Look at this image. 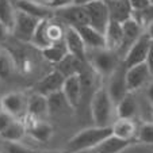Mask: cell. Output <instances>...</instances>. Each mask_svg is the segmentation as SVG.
<instances>
[{
    "mask_svg": "<svg viewBox=\"0 0 153 153\" xmlns=\"http://www.w3.org/2000/svg\"><path fill=\"white\" fill-rule=\"evenodd\" d=\"M113 136L111 126L107 127H88L79 133H76L69 141L67 142V152L68 153H79L83 150L94 149L100 145L106 138Z\"/></svg>",
    "mask_w": 153,
    "mask_h": 153,
    "instance_id": "6da1fadb",
    "label": "cell"
},
{
    "mask_svg": "<svg viewBox=\"0 0 153 153\" xmlns=\"http://www.w3.org/2000/svg\"><path fill=\"white\" fill-rule=\"evenodd\" d=\"M114 108H115V104L113 103L107 90L106 88H98L94 92L92 99H91V114H92L95 126H111Z\"/></svg>",
    "mask_w": 153,
    "mask_h": 153,
    "instance_id": "7a4b0ae2",
    "label": "cell"
},
{
    "mask_svg": "<svg viewBox=\"0 0 153 153\" xmlns=\"http://www.w3.org/2000/svg\"><path fill=\"white\" fill-rule=\"evenodd\" d=\"M84 8L87 12L88 26L104 34L107 26L110 23V12H108L106 0H98V1L87 3L84 4Z\"/></svg>",
    "mask_w": 153,
    "mask_h": 153,
    "instance_id": "3957f363",
    "label": "cell"
},
{
    "mask_svg": "<svg viewBox=\"0 0 153 153\" xmlns=\"http://www.w3.org/2000/svg\"><path fill=\"white\" fill-rule=\"evenodd\" d=\"M94 52L95 53L91 57V68L100 75L111 76L119 65L117 53L107 49L94 50Z\"/></svg>",
    "mask_w": 153,
    "mask_h": 153,
    "instance_id": "277c9868",
    "label": "cell"
},
{
    "mask_svg": "<svg viewBox=\"0 0 153 153\" xmlns=\"http://www.w3.org/2000/svg\"><path fill=\"white\" fill-rule=\"evenodd\" d=\"M150 38L148 37L146 33L141 35L136 42L126 50V54L123 58V67L126 68H131L134 65H138V64H144L148 56V50L150 46Z\"/></svg>",
    "mask_w": 153,
    "mask_h": 153,
    "instance_id": "5b68a950",
    "label": "cell"
},
{
    "mask_svg": "<svg viewBox=\"0 0 153 153\" xmlns=\"http://www.w3.org/2000/svg\"><path fill=\"white\" fill-rule=\"evenodd\" d=\"M64 23H67L68 27H77L83 25H88L87 12L84 6L80 4H72V6L64 7V8L54 10V18Z\"/></svg>",
    "mask_w": 153,
    "mask_h": 153,
    "instance_id": "8992f818",
    "label": "cell"
},
{
    "mask_svg": "<svg viewBox=\"0 0 153 153\" xmlns=\"http://www.w3.org/2000/svg\"><path fill=\"white\" fill-rule=\"evenodd\" d=\"M38 22H39L38 19L16 10V12H15V23L11 33L15 35L16 39L23 41V42H30L35 29H37Z\"/></svg>",
    "mask_w": 153,
    "mask_h": 153,
    "instance_id": "52a82bcc",
    "label": "cell"
},
{
    "mask_svg": "<svg viewBox=\"0 0 153 153\" xmlns=\"http://www.w3.org/2000/svg\"><path fill=\"white\" fill-rule=\"evenodd\" d=\"M15 8L38 20H50L54 18V10L49 4L38 3L35 0H16Z\"/></svg>",
    "mask_w": 153,
    "mask_h": 153,
    "instance_id": "ba28073f",
    "label": "cell"
},
{
    "mask_svg": "<svg viewBox=\"0 0 153 153\" xmlns=\"http://www.w3.org/2000/svg\"><path fill=\"white\" fill-rule=\"evenodd\" d=\"M125 72H126V68L123 67V64L118 65V68L110 76V83H108V87L106 88L115 106L129 94V90H127L126 85V79H125Z\"/></svg>",
    "mask_w": 153,
    "mask_h": 153,
    "instance_id": "9c48e42d",
    "label": "cell"
},
{
    "mask_svg": "<svg viewBox=\"0 0 153 153\" xmlns=\"http://www.w3.org/2000/svg\"><path fill=\"white\" fill-rule=\"evenodd\" d=\"M64 42L68 49V53L73 57H76L83 64H88V52L81 39L80 34L75 27H67L65 34H64Z\"/></svg>",
    "mask_w": 153,
    "mask_h": 153,
    "instance_id": "30bf717a",
    "label": "cell"
},
{
    "mask_svg": "<svg viewBox=\"0 0 153 153\" xmlns=\"http://www.w3.org/2000/svg\"><path fill=\"white\" fill-rule=\"evenodd\" d=\"M1 106L3 111L19 119L27 113V96L22 92H8L1 96Z\"/></svg>",
    "mask_w": 153,
    "mask_h": 153,
    "instance_id": "8fae6325",
    "label": "cell"
},
{
    "mask_svg": "<svg viewBox=\"0 0 153 153\" xmlns=\"http://www.w3.org/2000/svg\"><path fill=\"white\" fill-rule=\"evenodd\" d=\"M149 68L146 67V64H138L131 68H127L125 72V79H126V85L129 92H134V91L140 90L150 77Z\"/></svg>",
    "mask_w": 153,
    "mask_h": 153,
    "instance_id": "7c38bea8",
    "label": "cell"
},
{
    "mask_svg": "<svg viewBox=\"0 0 153 153\" xmlns=\"http://www.w3.org/2000/svg\"><path fill=\"white\" fill-rule=\"evenodd\" d=\"M65 80V76L62 73H60L57 69L52 71L50 73H48L46 76H43L34 87V92L41 94V95L49 96L50 94H54L57 91L62 90V84Z\"/></svg>",
    "mask_w": 153,
    "mask_h": 153,
    "instance_id": "4fadbf2b",
    "label": "cell"
},
{
    "mask_svg": "<svg viewBox=\"0 0 153 153\" xmlns=\"http://www.w3.org/2000/svg\"><path fill=\"white\" fill-rule=\"evenodd\" d=\"M49 115V106H48V98L41 94H31L27 98V113L26 117H29L33 121H43V118Z\"/></svg>",
    "mask_w": 153,
    "mask_h": 153,
    "instance_id": "5bb4252c",
    "label": "cell"
},
{
    "mask_svg": "<svg viewBox=\"0 0 153 153\" xmlns=\"http://www.w3.org/2000/svg\"><path fill=\"white\" fill-rule=\"evenodd\" d=\"M62 94L67 98L69 106L72 110L77 108L81 102V95H83V88H81V80L79 75H72L65 77L62 84Z\"/></svg>",
    "mask_w": 153,
    "mask_h": 153,
    "instance_id": "9a60e30c",
    "label": "cell"
},
{
    "mask_svg": "<svg viewBox=\"0 0 153 153\" xmlns=\"http://www.w3.org/2000/svg\"><path fill=\"white\" fill-rule=\"evenodd\" d=\"M75 29L77 30V33L80 34L87 50L88 49H91V50L106 49V38H104L103 33L92 29V27L88 26V25L77 26V27H75Z\"/></svg>",
    "mask_w": 153,
    "mask_h": 153,
    "instance_id": "2e32d148",
    "label": "cell"
},
{
    "mask_svg": "<svg viewBox=\"0 0 153 153\" xmlns=\"http://www.w3.org/2000/svg\"><path fill=\"white\" fill-rule=\"evenodd\" d=\"M110 12V20L123 23L133 16V8L129 0H106Z\"/></svg>",
    "mask_w": 153,
    "mask_h": 153,
    "instance_id": "e0dca14e",
    "label": "cell"
},
{
    "mask_svg": "<svg viewBox=\"0 0 153 153\" xmlns=\"http://www.w3.org/2000/svg\"><path fill=\"white\" fill-rule=\"evenodd\" d=\"M104 38H106V49L111 52L122 49L123 45V30H122V23L110 20V23L104 31Z\"/></svg>",
    "mask_w": 153,
    "mask_h": 153,
    "instance_id": "ac0fdd59",
    "label": "cell"
},
{
    "mask_svg": "<svg viewBox=\"0 0 153 153\" xmlns=\"http://www.w3.org/2000/svg\"><path fill=\"white\" fill-rule=\"evenodd\" d=\"M111 131H113V136L118 138L133 142V140L137 138L138 129L133 119H117L111 125Z\"/></svg>",
    "mask_w": 153,
    "mask_h": 153,
    "instance_id": "d6986e66",
    "label": "cell"
},
{
    "mask_svg": "<svg viewBox=\"0 0 153 153\" xmlns=\"http://www.w3.org/2000/svg\"><path fill=\"white\" fill-rule=\"evenodd\" d=\"M27 134L38 142H48L53 136V127L45 121H33L30 125H26Z\"/></svg>",
    "mask_w": 153,
    "mask_h": 153,
    "instance_id": "ffe728a7",
    "label": "cell"
},
{
    "mask_svg": "<svg viewBox=\"0 0 153 153\" xmlns=\"http://www.w3.org/2000/svg\"><path fill=\"white\" fill-rule=\"evenodd\" d=\"M142 29H144V27H142L133 16L130 18V19H127L126 22H123V23H122V30H123V45H122V48L126 46L127 49H129V48L144 34Z\"/></svg>",
    "mask_w": 153,
    "mask_h": 153,
    "instance_id": "44dd1931",
    "label": "cell"
},
{
    "mask_svg": "<svg viewBox=\"0 0 153 153\" xmlns=\"http://www.w3.org/2000/svg\"><path fill=\"white\" fill-rule=\"evenodd\" d=\"M118 119H133L138 113V104L133 94L129 92L118 104L115 106Z\"/></svg>",
    "mask_w": 153,
    "mask_h": 153,
    "instance_id": "7402d4cb",
    "label": "cell"
},
{
    "mask_svg": "<svg viewBox=\"0 0 153 153\" xmlns=\"http://www.w3.org/2000/svg\"><path fill=\"white\" fill-rule=\"evenodd\" d=\"M41 54H42V57L46 61L57 65V64L61 62L69 53H68L65 42H64V39H62V41L52 43V45H49V46L45 48V49H42L41 50Z\"/></svg>",
    "mask_w": 153,
    "mask_h": 153,
    "instance_id": "603a6c76",
    "label": "cell"
},
{
    "mask_svg": "<svg viewBox=\"0 0 153 153\" xmlns=\"http://www.w3.org/2000/svg\"><path fill=\"white\" fill-rule=\"evenodd\" d=\"M133 144L131 141H125L121 140L115 136H110L108 138H106L100 145L95 148L96 152H102V153H121L125 149L130 146Z\"/></svg>",
    "mask_w": 153,
    "mask_h": 153,
    "instance_id": "cb8c5ba5",
    "label": "cell"
},
{
    "mask_svg": "<svg viewBox=\"0 0 153 153\" xmlns=\"http://www.w3.org/2000/svg\"><path fill=\"white\" fill-rule=\"evenodd\" d=\"M26 134H27L26 125L22 121H19V119H15L6 130H3L0 133V136L7 142H20V140L23 138Z\"/></svg>",
    "mask_w": 153,
    "mask_h": 153,
    "instance_id": "d4e9b609",
    "label": "cell"
},
{
    "mask_svg": "<svg viewBox=\"0 0 153 153\" xmlns=\"http://www.w3.org/2000/svg\"><path fill=\"white\" fill-rule=\"evenodd\" d=\"M84 65H87V64H83L76 57L68 54L61 62L57 64V71L60 73H62L65 77H68V76H72V75H79Z\"/></svg>",
    "mask_w": 153,
    "mask_h": 153,
    "instance_id": "484cf974",
    "label": "cell"
},
{
    "mask_svg": "<svg viewBox=\"0 0 153 153\" xmlns=\"http://www.w3.org/2000/svg\"><path fill=\"white\" fill-rule=\"evenodd\" d=\"M48 23H49V20H39L37 25V29H35L34 34H33L31 41H30V43H33L39 50L52 45L49 37H48Z\"/></svg>",
    "mask_w": 153,
    "mask_h": 153,
    "instance_id": "4316f807",
    "label": "cell"
},
{
    "mask_svg": "<svg viewBox=\"0 0 153 153\" xmlns=\"http://www.w3.org/2000/svg\"><path fill=\"white\" fill-rule=\"evenodd\" d=\"M15 12L16 8H14L11 0H0V23L10 33L12 31L15 23Z\"/></svg>",
    "mask_w": 153,
    "mask_h": 153,
    "instance_id": "83f0119b",
    "label": "cell"
},
{
    "mask_svg": "<svg viewBox=\"0 0 153 153\" xmlns=\"http://www.w3.org/2000/svg\"><path fill=\"white\" fill-rule=\"evenodd\" d=\"M48 98V106H49V114H60L67 111L68 108H72L68 103L67 98L64 96L62 91H57L54 94H50Z\"/></svg>",
    "mask_w": 153,
    "mask_h": 153,
    "instance_id": "f1b7e54d",
    "label": "cell"
},
{
    "mask_svg": "<svg viewBox=\"0 0 153 153\" xmlns=\"http://www.w3.org/2000/svg\"><path fill=\"white\" fill-rule=\"evenodd\" d=\"M64 34H65V30L62 29V26L58 22H54L53 19H50L49 23H48V37H49L50 42L54 43L58 42V41H62Z\"/></svg>",
    "mask_w": 153,
    "mask_h": 153,
    "instance_id": "f546056e",
    "label": "cell"
},
{
    "mask_svg": "<svg viewBox=\"0 0 153 153\" xmlns=\"http://www.w3.org/2000/svg\"><path fill=\"white\" fill-rule=\"evenodd\" d=\"M133 18L142 27H148L153 22V6L150 4V6H148L144 10L133 11Z\"/></svg>",
    "mask_w": 153,
    "mask_h": 153,
    "instance_id": "4dcf8cb0",
    "label": "cell"
},
{
    "mask_svg": "<svg viewBox=\"0 0 153 153\" xmlns=\"http://www.w3.org/2000/svg\"><path fill=\"white\" fill-rule=\"evenodd\" d=\"M137 140L142 144L153 145V122L144 123L140 127L138 133H137Z\"/></svg>",
    "mask_w": 153,
    "mask_h": 153,
    "instance_id": "1f68e13d",
    "label": "cell"
},
{
    "mask_svg": "<svg viewBox=\"0 0 153 153\" xmlns=\"http://www.w3.org/2000/svg\"><path fill=\"white\" fill-rule=\"evenodd\" d=\"M12 61L6 53H0V80H7L12 75Z\"/></svg>",
    "mask_w": 153,
    "mask_h": 153,
    "instance_id": "d6a6232c",
    "label": "cell"
},
{
    "mask_svg": "<svg viewBox=\"0 0 153 153\" xmlns=\"http://www.w3.org/2000/svg\"><path fill=\"white\" fill-rule=\"evenodd\" d=\"M6 153H35V150L25 146L20 142H7Z\"/></svg>",
    "mask_w": 153,
    "mask_h": 153,
    "instance_id": "836d02e7",
    "label": "cell"
},
{
    "mask_svg": "<svg viewBox=\"0 0 153 153\" xmlns=\"http://www.w3.org/2000/svg\"><path fill=\"white\" fill-rule=\"evenodd\" d=\"M14 121H15V118L12 115H10L6 111H1V113H0V133H1L3 130H6Z\"/></svg>",
    "mask_w": 153,
    "mask_h": 153,
    "instance_id": "e575fe53",
    "label": "cell"
},
{
    "mask_svg": "<svg viewBox=\"0 0 153 153\" xmlns=\"http://www.w3.org/2000/svg\"><path fill=\"white\" fill-rule=\"evenodd\" d=\"M130 6L133 8V11H140V10L146 8L148 6H150L149 0H129Z\"/></svg>",
    "mask_w": 153,
    "mask_h": 153,
    "instance_id": "d590c367",
    "label": "cell"
},
{
    "mask_svg": "<svg viewBox=\"0 0 153 153\" xmlns=\"http://www.w3.org/2000/svg\"><path fill=\"white\" fill-rule=\"evenodd\" d=\"M72 4H75V0H53L49 6L53 10H57V8H64V7L72 6Z\"/></svg>",
    "mask_w": 153,
    "mask_h": 153,
    "instance_id": "8d00e7d4",
    "label": "cell"
},
{
    "mask_svg": "<svg viewBox=\"0 0 153 153\" xmlns=\"http://www.w3.org/2000/svg\"><path fill=\"white\" fill-rule=\"evenodd\" d=\"M145 64H146V67L149 68L150 75H153V41L150 42V46H149V50H148V56H146V60H145Z\"/></svg>",
    "mask_w": 153,
    "mask_h": 153,
    "instance_id": "74e56055",
    "label": "cell"
},
{
    "mask_svg": "<svg viewBox=\"0 0 153 153\" xmlns=\"http://www.w3.org/2000/svg\"><path fill=\"white\" fill-rule=\"evenodd\" d=\"M146 95H148V99H149V102L153 104V83L149 85V88H148V92H146Z\"/></svg>",
    "mask_w": 153,
    "mask_h": 153,
    "instance_id": "f35d334b",
    "label": "cell"
},
{
    "mask_svg": "<svg viewBox=\"0 0 153 153\" xmlns=\"http://www.w3.org/2000/svg\"><path fill=\"white\" fill-rule=\"evenodd\" d=\"M7 33H10V31L6 29V27L3 26V25L0 23V41H1L4 37H6V35H7Z\"/></svg>",
    "mask_w": 153,
    "mask_h": 153,
    "instance_id": "ab89813d",
    "label": "cell"
},
{
    "mask_svg": "<svg viewBox=\"0 0 153 153\" xmlns=\"http://www.w3.org/2000/svg\"><path fill=\"white\" fill-rule=\"evenodd\" d=\"M146 34H148V37L150 38V41H153V22L146 27Z\"/></svg>",
    "mask_w": 153,
    "mask_h": 153,
    "instance_id": "60d3db41",
    "label": "cell"
},
{
    "mask_svg": "<svg viewBox=\"0 0 153 153\" xmlns=\"http://www.w3.org/2000/svg\"><path fill=\"white\" fill-rule=\"evenodd\" d=\"M91 1H98V0H75V4L84 6V4H87V3H91Z\"/></svg>",
    "mask_w": 153,
    "mask_h": 153,
    "instance_id": "b9f144b4",
    "label": "cell"
},
{
    "mask_svg": "<svg viewBox=\"0 0 153 153\" xmlns=\"http://www.w3.org/2000/svg\"><path fill=\"white\" fill-rule=\"evenodd\" d=\"M35 153H62L60 150H42V152H35Z\"/></svg>",
    "mask_w": 153,
    "mask_h": 153,
    "instance_id": "7bdbcfd3",
    "label": "cell"
},
{
    "mask_svg": "<svg viewBox=\"0 0 153 153\" xmlns=\"http://www.w3.org/2000/svg\"><path fill=\"white\" fill-rule=\"evenodd\" d=\"M3 111V106H1V98H0V113Z\"/></svg>",
    "mask_w": 153,
    "mask_h": 153,
    "instance_id": "ee69618b",
    "label": "cell"
},
{
    "mask_svg": "<svg viewBox=\"0 0 153 153\" xmlns=\"http://www.w3.org/2000/svg\"><path fill=\"white\" fill-rule=\"evenodd\" d=\"M46 1H48V4H50V3L53 1V0H46Z\"/></svg>",
    "mask_w": 153,
    "mask_h": 153,
    "instance_id": "f6af8a7d",
    "label": "cell"
},
{
    "mask_svg": "<svg viewBox=\"0 0 153 153\" xmlns=\"http://www.w3.org/2000/svg\"><path fill=\"white\" fill-rule=\"evenodd\" d=\"M149 1H150V4H152V6H153V0H149Z\"/></svg>",
    "mask_w": 153,
    "mask_h": 153,
    "instance_id": "bcb514c9",
    "label": "cell"
},
{
    "mask_svg": "<svg viewBox=\"0 0 153 153\" xmlns=\"http://www.w3.org/2000/svg\"><path fill=\"white\" fill-rule=\"evenodd\" d=\"M96 153H102V152H96Z\"/></svg>",
    "mask_w": 153,
    "mask_h": 153,
    "instance_id": "7dc6e473",
    "label": "cell"
}]
</instances>
